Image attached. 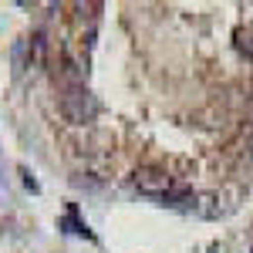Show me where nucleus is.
Instances as JSON below:
<instances>
[{
    "label": "nucleus",
    "instance_id": "1",
    "mask_svg": "<svg viewBox=\"0 0 253 253\" xmlns=\"http://www.w3.org/2000/svg\"><path fill=\"white\" fill-rule=\"evenodd\" d=\"M135 186L142 189V193L149 196H162L166 199V193L172 189V179L166 172H152V169H142V172H135Z\"/></svg>",
    "mask_w": 253,
    "mask_h": 253
},
{
    "label": "nucleus",
    "instance_id": "2",
    "mask_svg": "<svg viewBox=\"0 0 253 253\" xmlns=\"http://www.w3.org/2000/svg\"><path fill=\"white\" fill-rule=\"evenodd\" d=\"M240 47H243V51H247V54H250V58H253V41H247V38H243V34H240Z\"/></svg>",
    "mask_w": 253,
    "mask_h": 253
}]
</instances>
